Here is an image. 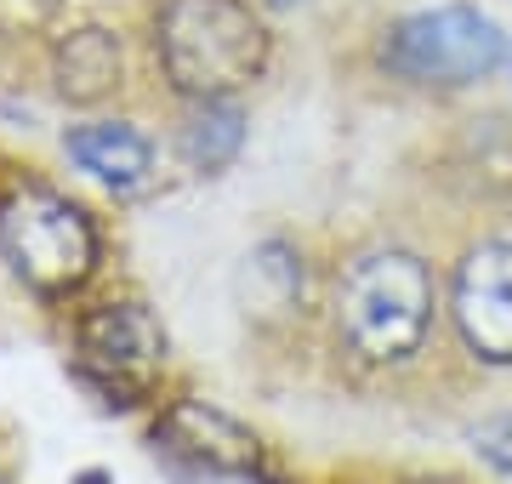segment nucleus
<instances>
[{
	"instance_id": "obj_1",
	"label": "nucleus",
	"mask_w": 512,
	"mask_h": 484,
	"mask_svg": "<svg viewBox=\"0 0 512 484\" xmlns=\"http://www.w3.org/2000/svg\"><path fill=\"white\" fill-rule=\"evenodd\" d=\"M154 46L188 97H234L268 69V29L245 0H165Z\"/></svg>"
},
{
	"instance_id": "obj_2",
	"label": "nucleus",
	"mask_w": 512,
	"mask_h": 484,
	"mask_svg": "<svg viewBox=\"0 0 512 484\" xmlns=\"http://www.w3.org/2000/svg\"><path fill=\"white\" fill-rule=\"evenodd\" d=\"M433 268L416 251H365L348 262V274L336 285V325L348 336L353 354L376 365H399L427 342L433 325Z\"/></svg>"
},
{
	"instance_id": "obj_3",
	"label": "nucleus",
	"mask_w": 512,
	"mask_h": 484,
	"mask_svg": "<svg viewBox=\"0 0 512 484\" xmlns=\"http://www.w3.org/2000/svg\"><path fill=\"white\" fill-rule=\"evenodd\" d=\"M507 57L512 46L501 35V23L478 6H433V12L399 18L382 40L387 75L410 80V86H439V92L490 80Z\"/></svg>"
},
{
	"instance_id": "obj_4",
	"label": "nucleus",
	"mask_w": 512,
	"mask_h": 484,
	"mask_svg": "<svg viewBox=\"0 0 512 484\" xmlns=\"http://www.w3.org/2000/svg\"><path fill=\"white\" fill-rule=\"evenodd\" d=\"M0 251L35 291H74L97 262V228L52 188H18L0 200Z\"/></svg>"
},
{
	"instance_id": "obj_5",
	"label": "nucleus",
	"mask_w": 512,
	"mask_h": 484,
	"mask_svg": "<svg viewBox=\"0 0 512 484\" xmlns=\"http://www.w3.org/2000/svg\"><path fill=\"white\" fill-rule=\"evenodd\" d=\"M165 365V331L143 302H103L80 319V371L109 393H143Z\"/></svg>"
},
{
	"instance_id": "obj_6",
	"label": "nucleus",
	"mask_w": 512,
	"mask_h": 484,
	"mask_svg": "<svg viewBox=\"0 0 512 484\" xmlns=\"http://www.w3.org/2000/svg\"><path fill=\"white\" fill-rule=\"evenodd\" d=\"M154 445L200 479H262L268 473L262 439L251 428H239L234 416L200 405V399H183V405L165 410L160 428H154Z\"/></svg>"
},
{
	"instance_id": "obj_7",
	"label": "nucleus",
	"mask_w": 512,
	"mask_h": 484,
	"mask_svg": "<svg viewBox=\"0 0 512 484\" xmlns=\"http://www.w3.org/2000/svg\"><path fill=\"white\" fill-rule=\"evenodd\" d=\"M456 325L478 359L512 365V240H484L461 257Z\"/></svg>"
},
{
	"instance_id": "obj_8",
	"label": "nucleus",
	"mask_w": 512,
	"mask_h": 484,
	"mask_svg": "<svg viewBox=\"0 0 512 484\" xmlns=\"http://www.w3.org/2000/svg\"><path fill=\"white\" fill-rule=\"evenodd\" d=\"M63 149L80 171H92L103 188L114 194H137L148 188L154 177V149H148V137L131 120H92V126H74L63 137Z\"/></svg>"
},
{
	"instance_id": "obj_9",
	"label": "nucleus",
	"mask_w": 512,
	"mask_h": 484,
	"mask_svg": "<svg viewBox=\"0 0 512 484\" xmlns=\"http://www.w3.org/2000/svg\"><path fill=\"white\" fill-rule=\"evenodd\" d=\"M57 92L69 103H97V97L120 86V40L109 29H74L52 57Z\"/></svg>"
},
{
	"instance_id": "obj_10",
	"label": "nucleus",
	"mask_w": 512,
	"mask_h": 484,
	"mask_svg": "<svg viewBox=\"0 0 512 484\" xmlns=\"http://www.w3.org/2000/svg\"><path fill=\"white\" fill-rule=\"evenodd\" d=\"M239 149H245V109L234 97H194V114L183 126V154L194 171H222L234 166Z\"/></svg>"
},
{
	"instance_id": "obj_11",
	"label": "nucleus",
	"mask_w": 512,
	"mask_h": 484,
	"mask_svg": "<svg viewBox=\"0 0 512 484\" xmlns=\"http://www.w3.org/2000/svg\"><path fill=\"white\" fill-rule=\"evenodd\" d=\"M473 445L478 456L490 467H501V473H512V410H501V416H484L473 428Z\"/></svg>"
},
{
	"instance_id": "obj_12",
	"label": "nucleus",
	"mask_w": 512,
	"mask_h": 484,
	"mask_svg": "<svg viewBox=\"0 0 512 484\" xmlns=\"http://www.w3.org/2000/svg\"><path fill=\"white\" fill-rule=\"evenodd\" d=\"M410 484H456V479H410Z\"/></svg>"
},
{
	"instance_id": "obj_13",
	"label": "nucleus",
	"mask_w": 512,
	"mask_h": 484,
	"mask_svg": "<svg viewBox=\"0 0 512 484\" xmlns=\"http://www.w3.org/2000/svg\"><path fill=\"white\" fill-rule=\"evenodd\" d=\"M274 6H302V0H274Z\"/></svg>"
},
{
	"instance_id": "obj_14",
	"label": "nucleus",
	"mask_w": 512,
	"mask_h": 484,
	"mask_svg": "<svg viewBox=\"0 0 512 484\" xmlns=\"http://www.w3.org/2000/svg\"><path fill=\"white\" fill-rule=\"evenodd\" d=\"M0 484H6V473H0Z\"/></svg>"
},
{
	"instance_id": "obj_15",
	"label": "nucleus",
	"mask_w": 512,
	"mask_h": 484,
	"mask_svg": "<svg viewBox=\"0 0 512 484\" xmlns=\"http://www.w3.org/2000/svg\"><path fill=\"white\" fill-rule=\"evenodd\" d=\"M507 69H512V57H507Z\"/></svg>"
}]
</instances>
